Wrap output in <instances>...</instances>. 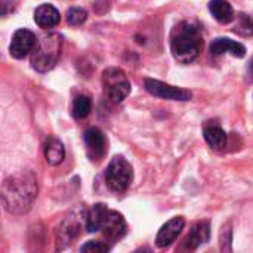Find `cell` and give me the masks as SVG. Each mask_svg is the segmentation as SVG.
<instances>
[{"mask_svg":"<svg viewBox=\"0 0 253 253\" xmlns=\"http://www.w3.org/2000/svg\"><path fill=\"white\" fill-rule=\"evenodd\" d=\"M37 178L31 170L7 178L1 188L4 209L12 215L27 213L37 197Z\"/></svg>","mask_w":253,"mask_h":253,"instance_id":"cell-1","label":"cell"},{"mask_svg":"<svg viewBox=\"0 0 253 253\" xmlns=\"http://www.w3.org/2000/svg\"><path fill=\"white\" fill-rule=\"evenodd\" d=\"M203 49V34L197 24L182 21L170 33V50L179 64H191Z\"/></svg>","mask_w":253,"mask_h":253,"instance_id":"cell-2","label":"cell"},{"mask_svg":"<svg viewBox=\"0 0 253 253\" xmlns=\"http://www.w3.org/2000/svg\"><path fill=\"white\" fill-rule=\"evenodd\" d=\"M62 49V37L56 33H50L37 40L33 52H31V65L39 73L50 71L61 55Z\"/></svg>","mask_w":253,"mask_h":253,"instance_id":"cell-3","label":"cell"},{"mask_svg":"<svg viewBox=\"0 0 253 253\" xmlns=\"http://www.w3.org/2000/svg\"><path fill=\"white\" fill-rule=\"evenodd\" d=\"M133 179V169L130 163L123 156H116L111 159L107 172H105V182L108 188L114 193H125Z\"/></svg>","mask_w":253,"mask_h":253,"instance_id":"cell-4","label":"cell"},{"mask_svg":"<svg viewBox=\"0 0 253 253\" xmlns=\"http://www.w3.org/2000/svg\"><path fill=\"white\" fill-rule=\"evenodd\" d=\"M102 84L105 96L114 104H120L130 93V82L126 73L116 67L107 68L102 73Z\"/></svg>","mask_w":253,"mask_h":253,"instance_id":"cell-5","label":"cell"},{"mask_svg":"<svg viewBox=\"0 0 253 253\" xmlns=\"http://www.w3.org/2000/svg\"><path fill=\"white\" fill-rule=\"evenodd\" d=\"M86 215H87L86 209L79 206L74 211H71V213L68 216L64 218V221L61 222V225L58 228V234H56L58 249H64L80 234L82 227H83V219H86Z\"/></svg>","mask_w":253,"mask_h":253,"instance_id":"cell-6","label":"cell"},{"mask_svg":"<svg viewBox=\"0 0 253 253\" xmlns=\"http://www.w3.org/2000/svg\"><path fill=\"white\" fill-rule=\"evenodd\" d=\"M144 86L148 93L157 98L170 99V101H190L193 98V93L187 89L176 87L172 84H168L165 82L156 80V79H145Z\"/></svg>","mask_w":253,"mask_h":253,"instance_id":"cell-7","label":"cell"},{"mask_svg":"<svg viewBox=\"0 0 253 253\" xmlns=\"http://www.w3.org/2000/svg\"><path fill=\"white\" fill-rule=\"evenodd\" d=\"M36 43H37V39L34 33L25 28H19L15 31L12 37V42L9 44V52L15 59H22L30 52H33Z\"/></svg>","mask_w":253,"mask_h":253,"instance_id":"cell-8","label":"cell"},{"mask_svg":"<svg viewBox=\"0 0 253 253\" xmlns=\"http://www.w3.org/2000/svg\"><path fill=\"white\" fill-rule=\"evenodd\" d=\"M83 139L86 145V154L90 159V162H101L107 151V142L102 130L98 127H89L84 132Z\"/></svg>","mask_w":253,"mask_h":253,"instance_id":"cell-9","label":"cell"},{"mask_svg":"<svg viewBox=\"0 0 253 253\" xmlns=\"http://www.w3.org/2000/svg\"><path fill=\"white\" fill-rule=\"evenodd\" d=\"M185 227V219L182 216H176L170 221H168L157 233L156 237V246L160 249H165L168 246H170L182 233Z\"/></svg>","mask_w":253,"mask_h":253,"instance_id":"cell-10","label":"cell"},{"mask_svg":"<svg viewBox=\"0 0 253 253\" xmlns=\"http://www.w3.org/2000/svg\"><path fill=\"white\" fill-rule=\"evenodd\" d=\"M126 222H125V218L116 212V211H108L107 212V216L104 219V224L101 227V231L102 234L108 239V240H119L122 239L125 234H126Z\"/></svg>","mask_w":253,"mask_h":253,"instance_id":"cell-11","label":"cell"},{"mask_svg":"<svg viewBox=\"0 0 253 253\" xmlns=\"http://www.w3.org/2000/svg\"><path fill=\"white\" fill-rule=\"evenodd\" d=\"M211 53L212 55H222V53H231L236 58H243L246 55L245 44L228 39V37H218L212 40L211 43Z\"/></svg>","mask_w":253,"mask_h":253,"instance_id":"cell-12","label":"cell"},{"mask_svg":"<svg viewBox=\"0 0 253 253\" xmlns=\"http://www.w3.org/2000/svg\"><path fill=\"white\" fill-rule=\"evenodd\" d=\"M34 21L40 28L49 30V28H53V27H56L59 24L61 13L55 6H52L49 3H44V4H40L34 10Z\"/></svg>","mask_w":253,"mask_h":253,"instance_id":"cell-13","label":"cell"},{"mask_svg":"<svg viewBox=\"0 0 253 253\" xmlns=\"http://www.w3.org/2000/svg\"><path fill=\"white\" fill-rule=\"evenodd\" d=\"M209 239H211V224L208 221L197 222L185 239V248L190 251H196L202 245L208 243Z\"/></svg>","mask_w":253,"mask_h":253,"instance_id":"cell-14","label":"cell"},{"mask_svg":"<svg viewBox=\"0 0 253 253\" xmlns=\"http://www.w3.org/2000/svg\"><path fill=\"white\" fill-rule=\"evenodd\" d=\"M110 209L107 208V205L104 203H96L92 206L90 211H87L86 215V230L89 233H96L101 231V227L104 224V219L107 216V212Z\"/></svg>","mask_w":253,"mask_h":253,"instance_id":"cell-15","label":"cell"},{"mask_svg":"<svg viewBox=\"0 0 253 253\" xmlns=\"http://www.w3.org/2000/svg\"><path fill=\"white\" fill-rule=\"evenodd\" d=\"M209 10L221 24H230L234 19V9L227 0H211Z\"/></svg>","mask_w":253,"mask_h":253,"instance_id":"cell-16","label":"cell"},{"mask_svg":"<svg viewBox=\"0 0 253 253\" xmlns=\"http://www.w3.org/2000/svg\"><path fill=\"white\" fill-rule=\"evenodd\" d=\"M206 142L213 150H222L227 145V133L219 125H206L203 129Z\"/></svg>","mask_w":253,"mask_h":253,"instance_id":"cell-17","label":"cell"},{"mask_svg":"<svg viewBox=\"0 0 253 253\" xmlns=\"http://www.w3.org/2000/svg\"><path fill=\"white\" fill-rule=\"evenodd\" d=\"M65 157V148L56 138H49L44 142V159L50 166H58Z\"/></svg>","mask_w":253,"mask_h":253,"instance_id":"cell-18","label":"cell"},{"mask_svg":"<svg viewBox=\"0 0 253 253\" xmlns=\"http://www.w3.org/2000/svg\"><path fill=\"white\" fill-rule=\"evenodd\" d=\"M90 110H92V101H90L89 96L79 95V96L74 98V101H73V110H71L74 119H77V120L86 119L89 116Z\"/></svg>","mask_w":253,"mask_h":253,"instance_id":"cell-19","label":"cell"},{"mask_svg":"<svg viewBox=\"0 0 253 253\" xmlns=\"http://www.w3.org/2000/svg\"><path fill=\"white\" fill-rule=\"evenodd\" d=\"M87 19V12L82 7H71L67 12V22L73 27H79L84 24Z\"/></svg>","mask_w":253,"mask_h":253,"instance_id":"cell-20","label":"cell"},{"mask_svg":"<svg viewBox=\"0 0 253 253\" xmlns=\"http://www.w3.org/2000/svg\"><path fill=\"white\" fill-rule=\"evenodd\" d=\"M111 248L107 243L102 242H87L80 248V252H95V253H104L108 252Z\"/></svg>","mask_w":253,"mask_h":253,"instance_id":"cell-21","label":"cell"},{"mask_svg":"<svg viewBox=\"0 0 253 253\" xmlns=\"http://www.w3.org/2000/svg\"><path fill=\"white\" fill-rule=\"evenodd\" d=\"M231 236H233V231H231V225L228 224L221 231V251L222 252H231V240H233Z\"/></svg>","mask_w":253,"mask_h":253,"instance_id":"cell-22","label":"cell"}]
</instances>
